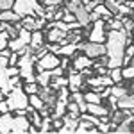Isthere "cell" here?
Here are the masks:
<instances>
[{"label":"cell","mask_w":134,"mask_h":134,"mask_svg":"<svg viewBox=\"0 0 134 134\" xmlns=\"http://www.w3.org/2000/svg\"><path fill=\"white\" fill-rule=\"evenodd\" d=\"M29 105L40 111L43 105H45V100L40 97V93H32V95H29Z\"/></svg>","instance_id":"19"},{"label":"cell","mask_w":134,"mask_h":134,"mask_svg":"<svg viewBox=\"0 0 134 134\" xmlns=\"http://www.w3.org/2000/svg\"><path fill=\"white\" fill-rule=\"evenodd\" d=\"M84 84V75L81 72H77L75 68L70 70V75H68V88L70 91H79Z\"/></svg>","instance_id":"10"},{"label":"cell","mask_w":134,"mask_h":134,"mask_svg":"<svg viewBox=\"0 0 134 134\" xmlns=\"http://www.w3.org/2000/svg\"><path fill=\"white\" fill-rule=\"evenodd\" d=\"M132 43H134V40H132Z\"/></svg>","instance_id":"33"},{"label":"cell","mask_w":134,"mask_h":134,"mask_svg":"<svg viewBox=\"0 0 134 134\" xmlns=\"http://www.w3.org/2000/svg\"><path fill=\"white\" fill-rule=\"evenodd\" d=\"M73 14H75V20L81 23V27H88V23H91L90 21V11L86 9L84 5H79L77 9L73 11Z\"/></svg>","instance_id":"13"},{"label":"cell","mask_w":134,"mask_h":134,"mask_svg":"<svg viewBox=\"0 0 134 134\" xmlns=\"http://www.w3.org/2000/svg\"><path fill=\"white\" fill-rule=\"evenodd\" d=\"M36 81L40 86H50L52 82V72L50 70H43V72L36 73Z\"/></svg>","instance_id":"18"},{"label":"cell","mask_w":134,"mask_h":134,"mask_svg":"<svg viewBox=\"0 0 134 134\" xmlns=\"http://www.w3.org/2000/svg\"><path fill=\"white\" fill-rule=\"evenodd\" d=\"M48 27V25H47ZM64 38H66V31H61L57 27H50L48 32L45 34V40L47 43H59V45H64Z\"/></svg>","instance_id":"9"},{"label":"cell","mask_w":134,"mask_h":134,"mask_svg":"<svg viewBox=\"0 0 134 134\" xmlns=\"http://www.w3.org/2000/svg\"><path fill=\"white\" fill-rule=\"evenodd\" d=\"M38 2H41V4H43V0H38Z\"/></svg>","instance_id":"31"},{"label":"cell","mask_w":134,"mask_h":134,"mask_svg":"<svg viewBox=\"0 0 134 134\" xmlns=\"http://www.w3.org/2000/svg\"><path fill=\"white\" fill-rule=\"evenodd\" d=\"M63 21H66V23L75 21V14H73V13H70V11H64V14H63Z\"/></svg>","instance_id":"28"},{"label":"cell","mask_w":134,"mask_h":134,"mask_svg":"<svg viewBox=\"0 0 134 134\" xmlns=\"http://www.w3.org/2000/svg\"><path fill=\"white\" fill-rule=\"evenodd\" d=\"M29 118H27V114H14V118H13V129H11V132L14 134H23L29 131Z\"/></svg>","instance_id":"8"},{"label":"cell","mask_w":134,"mask_h":134,"mask_svg":"<svg viewBox=\"0 0 134 134\" xmlns=\"http://www.w3.org/2000/svg\"><path fill=\"white\" fill-rule=\"evenodd\" d=\"M84 100L88 104H102V97H100V93H97L95 90H91V91L84 93Z\"/></svg>","instance_id":"20"},{"label":"cell","mask_w":134,"mask_h":134,"mask_svg":"<svg viewBox=\"0 0 134 134\" xmlns=\"http://www.w3.org/2000/svg\"><path fill=\"white\" fill-rule=\"evenodd\" d=\"M122 72H124V79H129V81H131V79H134V63L127 64Z\"/></svg>","instance_id":"26"},{"label":"cell","mask_w":134,"mask_h":134,"mask_svg":"<svg viewBox=\"0 0 134 134\" xmlns=\"http://www.w3.org/2000/svg\"><path fill=\"white\" fill-rule=\"evenodd\" d=\"M16 0H0V11H5V9H13Z\"/></svg>","instance_id":"27"},{"label":"cell","mask_w":134,"mask_h":134,"mask_svg":"<svg viewBox=\"0 0 134 134\" xmlns=\"http://www.w3.org/2000/svg\"><path fill=\"white\" fill-rule=\"evenodd\" d=\"M132 43L131 40V32L125 29L120 31H107V38H105V48H107V68H122L124 66V52L125 47Z\"/></svg>","instance_id":"1"},{"label":"cell","mask_w":134,"mask_h":134,"mask_svg":"<svg viewBox=\"0 0 134 134\" xmlns=\"http://www.w3.org/2000/svg\"><path fill=\"white\" fill-rule=\"evenodd\" d=\"M13 118H14V114L11 113V111L0 114V134L11 132V129H13Z\"/></svg>","instance_id":"12"},{"label":"cell","mask_w":134,"mask_h":134,"mask_svg":"<svg viewBox=\"0 0 134 134\" xmlns=\"http://www.w3.org/2000/svg\"><path fill=\"white\" fill-rule=\"evenodd\" d=\"M40 84H38V81H31V82H25L23 84V90H25V93L27 95H32V93H40Z\"/></svg>","instance_id":"24"},{"label":"cell","mask_w":134,"mask_h":134,"mask_svg":"<svg viewBox=\"0 0 134 134\" xmlns=\"http://www.w3.org/2000/svg\"><path fill=\"white\" fill-rule=\"evenodd\" d=\"M21 16L16 13L14 9H5V11H0V21H7V23H16L20 21Z\"/></svg>","instance_id":"15"},{"label":"cell","mask_w":134,"mask_h":134,"mask_svg":"<svg viewBox=\"0 0 134 134\" xmlns=\"http://www.w3.org/2000/svg\"><path fill=\"white\" fill-rule=\"evenodd\" d=\"M45 34H43V31H32V34H31V48H32V52L34 50H38L40 47H43L45 45Z\"/></svg>","instance_id":"14"},{"label":"cell","mask_w":134,"mask_h":134,"mask_svg":"<svg viewBox=\"0 0 134 134\" xmlns=\"http://www.w3.org/2000/svg\"><path fill=\"white\" fill-rule=\"evenodd\" d=\"M132 57H134V43H129V45L125 47V52H124V66L131 64Z\"/></svg>","instance_id":"22"},{"label":"cell","mask_w":134,"mask_h":134,"mask_svg":"<svg viewBox=\"0 0 134 134\" xmlns=\"http://www.w3.org/2000/svg\"><path fill=\"white\" fill-rule=\"evenodd\" d=\"M40 2L38 0H16L13 9L16 11L20 16H25V14H34V9Z\"/></svg>","instance_id":"7"},{"label":"cell","mask_w":134,"mask_h":134,"mask_svg":"<svg viewBox=\"0 0 134 134\" xmlns=\"http://www.w3.org/2000/svg\"><path fill=\"white\" fill-rule=\"evenodd\" d=\"M109 75H111V79H113L114 84H122V81H124V72H122V68H109Z\"/></svg>","instance_id":"23"},{"label":"cell","mask_w":134,"mask_h":134,"mask_svg":"<svg viewBox=\"0 0 134 134\" xmlns=\"http://www.w3.org/2000/svg\"><path fill=\"white\" fill-rule=\"evenodd\" d=\"M77 48L81 52H84L88 57H91L93 61L98 59L100 55L107 54L105 43H95V41H84V43H77Z\"/></svg>","instance_id":"3"},{"label":"cell","mask_w":134,"mask_h":134,"mask_svg":"<svg viewBox=\"0 0 134 134\" xmlns=\"http://www.w3.org/2000/svg\"><path fill=\"white\" fill-rule=\"evenodd\" d=\"M59 64H61L59 55L54 54V52H47L43 57H40V59L36 61V73L43 72V70H54V68H57Z\"/></svg>","instance_id":"4"},{"label":"cell","mask_w":134,"mask_h":134,"mask_svg":"<svg viewBox=\"0 0 134 134\" xmlns=\"http://www.w3.org/2000/svg\"><path fill=\"white\" fill-rule=\"evenodd\" d=\"M90 66H93V59L88 57L84 52L81 55H75V57H73V68H75L77 72H81L84 68H90Z\"/></svg>","instance_id":"11"},{"label":"cell","mask_w":134,"mask_h":134,"mask_svg":"<svg viewBox=\"0 0 134 134\" xmlns=\"http://www.w3.org/2000/svg\"><path fill=\"white\" fill-rule=\"evenodd\" d=\"M7 66H9V57H5V55L0 54V72H4Z\"/></svg>","instance_id":"29"},{"label":"cell","mask_w":134,"mask_h":134,"mask_svg":"<svg viewBox=\"0 0 134 134\" xmlns=\"http://www.w3.org/2000/svg\"><path fill=\"white\" fill-rule=\"evenodd\" d=\"M31 34H32L31 31H27V29L21 27L20 32H18V36L13 38V40H9V48L14 50V52H18V50H21L23 47H27V45L31 43Z\"/></svg>","instance_id":"6"},{"label":"cell","mask_w":134,"mask_h":134,"mask_svg":"<svg viewBox=\"0 0 134 134\" xmlns=\"http://www.w3.org/2000/svg\"><path fill=\"white\" fill-rule=\"evenodd\" d=\"M88 113L95 114V116H107L109 114V109L104 105V104H88Z\"/></svg>","instance_id":"16"},{"label":"cell","mask_w":134,"mask_h":134,"mask_svg":"<svg viewBox=\"0 0 134 134\" xmlns=\"http://www.w3.org/2000/svg\"><path fill=\"white\" fill-rule=\"evenodd\" d=\"M111 95L116 97V98H124L125 95H129V90H127L125 86H122V84H113V91H111Z\"/></svg>","instance_id":"21"},{"label":"cell","mask_w":134,"mask_h":134,"mask_svg":"<svg viewBox=\"0 0 134 134\" xmlns=\"http://www.w3.org/2000/svg\"><path fill=\"white\" fill-rule=\"evenodd\" d=\"M9 40H11V36L7 34V31L0 32V50H4V48L9 47Z\"/></svg>","instance_id":"25"},{"label":"cell","mask_w":134,"mask_h":134,"mask_svg":"<svg viewBox=\"0 0 134 134\" xmlns=\"http://www.w3.org/2000/svg\"><path fill=\"white\" fill-rule=\"evenodd\" d=\"M107 38V27H105V20H97L93 21V27L90 34H88V41H95V43H105Z\"/></svg>","instance_id":"5"},{"label":"cell","mask_w":134,"mask_h":134,"mask_svg":"<svg viewBox=\"0 0 134 134\" xmlns=\"http://www.w3.org/2000/svg\"><path fill=\"white\" fill-rule=\"evenodd\" d=\"M5 102L9 105V111H21V109H27L29 105V95L25 93L23 86H14L7 95H5Z\"/></svg>","instance_id":"2"},{"label":"cell","mask_w":134,"mask_h":134,"mask_svg":"<svg viewBox=\"0 0 134 134\" xmlns=\"http://www.w3.org/2000/svg\"><path fill=\"white\" fill-rule=\"evenodd\" d=\"M64 0H43L45 5H61Z\"/></svg>","instance_id":"30"},{"label":"cell","mask_w":134,"mask_h":134,"mask_svg":"<svg viewBox=\"0 0 134 134\" xmlns=\"http://www.w3.org/2000/svg\"><path fill=\"white\" fill-rule=\"evenodd\" d=\"M79 50L77 48V43H64V45H61V48H59V57H63V55H66V57H73L75 55V52Z\"/></svg>","instance_id":"17"},{"label":"cell","mask_w":134,"mask_h":134,"mask_svg":"<svg viewBox=\"0 0 134 134\" xmlns=\"http://www.w3.org/2000/svg\"><path fill=\"white\" fill-rule=\"evenodd\" d=\"M131 63H134V57H132V61H131Z\"/></svg>","instance_id":"32"}]
</instances>
